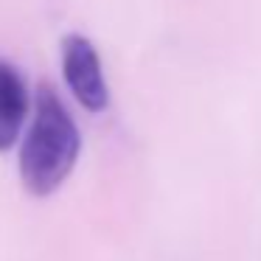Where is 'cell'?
<instances>
[{
	"label": "cell",
	"instance_id": "1",
	"mask_svg": "<svg viewBox=\"0 0 261 261\" xmlns=\"http://www.w3.org/2000/svg\"><path fill=\"white\" fill-rule=\"evenodd\" d=\"M82 152V132L70 110L51 85H40L34 96L29 132L20 146V180L34 197L54 194L73 171Z\"/></svg>",
	"mask_w": 261,
	"mask_h": 261
},
{
	"label": "cell",
	"instance_id": "2",
	"mask_svg": "<svg viewBox=\"0 0 261 261\" xmlns=\"http://www.w3.org/2000/svg\"><path fill=\"white\" fill-rule=\"evenodd\" d=\"M62 76L68 90L87 113H104L110 107V87L104 79L101 57L85 34L62 37Z\"/></svg>",
	"mask_w": 261,
	"mask_h": 261
},
{
	"label": "cell",
	"instance_id": "3",
	"mask_svg": "<svg viewBox=\"0 0 261 261\" xmlns=\"http://www.w3.org/2000/svg\"><path fill=\"white\" fill-rule=\"evenodd\" d=\"M29 118V85L12 62L0 59V152L17 143Z\"/></svg>",
	"mask_w": 261,
	"mask_h": 261
}]
</instances>
